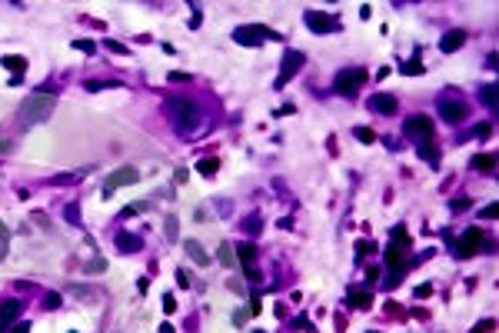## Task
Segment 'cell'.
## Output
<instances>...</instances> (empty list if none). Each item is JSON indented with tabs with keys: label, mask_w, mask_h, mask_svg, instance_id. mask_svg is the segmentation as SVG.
Segmentation results:
<instances>
[{
	"label": "cell",
	"mask_w": 499,
	"mask_h": 333,
	"mask_svg": "<svg viewBox=\"0 0 499 333\" xmlns=\"http://www.w3.org/2000/svg\"><path fill=\"white\" fill-rule=\"evenodd\" d=\"M403 133H406L410 140H423V144H426L432 137V120L423 117V113H416V117H410V120L403 123Z\"/></svg>",
	"instance_id": "6"
},
{
	"label": "cell",
	"mask_w": 499,
	"mask_h": 333,
	"mask_svg": "<svg viewBox=\"0 0 499 333\" xmlns=\"http://www.w3.org/2000/svg\"><path fill=\"white\" fill-rule=\"evenodd\" d=\"M47 307H50V310H54V307H60V293H50V297H47Z\"/></svg>",
	"instance_id": "36"
},
{
	"label": "cell",
	"mask_w": 499,
	"mask_h": 333,
	"mask_svg": "<svg viewBox=\"0 0 499 333\" xmlns=\"http://www.w3.org/2000/svg\"><path fill=\"white\" fill-rule=\"evenodd\" d=\"M439 117L443 120H449V123H459V120H466V103L463 100H453V97H439Z\"/></svg>",
	"instance_id": "8"
},
{
	"label": "cell",
	"mask_w": 499,
	"mask_h": 333,
	"mask_svg": "<svg viewBox=\"0 0 499 333\" xmlns=\"http://www.w3.org/2000/svg\"><path fill=\"white\" fill-rule=\"evenodd\" d=\"M463 40H466V33L463 30H453V33H446V37H443V44H439V47H443L446 54H453V50L463 47Z\"/></svg>",
	"instance_id": "16"
},
{
	"label": "cell",
	"mask_w": 499,
	"mask_h": 333,
	"mask_svg": "<svg viewBox=\"0 0 499 333\" xmlns=\"http://www.w3.org/2000/svg\"><path fill=\"white\" fill-rule=\"evenodd\" d=\"M429 293H432L429 283H426V287H416V297H429Z\"/></svg>",
	"instance_id": "38"
},
{
	"label": "cell",
	"mask_w": 499,
	"mask_h": 333,
	"mask_svg": "<svg viewBox=\"0 0 499 333\" xmlns=\"http://www.w3.org/2000/svg\"><path fill=\"white\" fill-rule=\"evenodd\" d=\"M0 237H7V230H3V223H0Z\"/></svg>",
	"instance_id": "41"
},
{
	"label": "cell",
	"mask_w": 499,
	"mask_h": 333,
	"mask_svg": "<svg viewBox=\"0 0 499 333\" xmlns=\"http://www.w3.org/2000/svg\"><path fill=\"white\" fill-rule=\"evenodd\" d=\"M306 27H310L313 33H326V30H336V20H333V17H326V13L310 10V13H306Z\"/></svg>",
	"instance_id": "11"
},
{
	"label": "cell",
	"mask_w": 499,
	"mask_h": 333,
	"mask_svg": "<svg viewBox=\"0 0 499 333\" xmlns=\"http://www.w3.org/2000/svg\"><path fill=\"white\" fill-rule=\"evenodd\" d=\"M386 263L393 266V270L406 263V240H393V244L386 247Z\"/></svg>",
	"instance_id": "12"
},
{
	"label": "cell",
	"mask_w": 499,
	"mask_h": 333,
	"mask_svg": "<svg viewBox=\"0 0 499 333\" xmlns=\"http://www.w3.org/2000/svg\"><path fill=\"white\" fill-rule=\"evenodd\" d=\"M220 263H223V266H233V263H236V253H233V244H220Z\"/></svg>",
	"instance_id": "21"
},
{
	"label": "cell",
	"mask_w": 499,
	"mask_h": 333,
	"mask_svg": "<svg viewBox=\"0 0 499 333\" xmlns=\"http://www.w3.org/2000/svg\"><path fill=\"white\" fill-rule=\"evenodd\" d=\"M190 280H193V277H190L187 270H177V283H180V287H190Z\"/></svg>",
	"instance_id": "32"
},
{
	"label": "cell",
	"mask_w": 499,
	"mask_h": 333,
	"mask_svg": "<svg viewBox=\"0 0 499 333\" xmlns=\"http://www.w3.org/2000/svg\"><path fill=\"white\" fill-rule=\"evenodd\" d=\"M233 253H240V260H243L246 266H253V256H256V250H253L250 244H240L236 250H233Z\"/></svg>",
	"instance_id": "22"
},
{
	"label": "cell",
	"mask_w": 499,
	"mask_h": 333,
	"mask_svg": "<svg viewBox=\"0 0 499 333\" xmlns=\"http://www.w3.org/2000/svg\"><path fill=\"white\" fill-rule=\"evenodd\" d=\"M103 266H107V263H103V260H90V263H87V270H90V273H100Z\"/></svg>",
	"instance_id": "34"
},
{
	"label": "cell",
	"mask_w": 499,
	"mask_h": 333,
	"mask_svg": "<svg viewBox=\"0 0 499 333\" xmlns=\"http://www.w3.org/2000/svg\"><path fill=\"white\" fill-rule=\"evenodd\" d=\"M233 40L243 44V47H256V44H263V40H280V33L263 27V23H243V27H236Z\"/></svg>",
	"instance_id": "2"
},
{
	"label": "cell",
	"mask_w": 499,
	"mask_h": 333,
	"mask_svg": "<svg viewBox=\"0 0 499 333\" xmlns=\"http://www.w3.org/2000/svg\"><path fill=\"white\" fill-rule=\"evenodd\" d=\"M356 140H363V144H376V133L369 130V127H356Z\"/></svg>",
	"instance_id": "24"
},
{
	"label": "cell",
	"mask_w": 499,
	"mask_h": 333,
	"mask_svg": "<svg viewBox=\"0 0 499 333\" xmlns=\"http://www.w3.org/2000/svg\"><path fill=\"white\" fill-rule=\"evenodd\" d=\"M163 310H166V313H173V310H177V300L170 297V293H166V297H163Z\"/></svg>",
	"instance_id": "33"
},
{
	"label": "cell",
	"mask_w": 499,
	"mask_h": 333,
	"mask_svg": "<svg viewBox=\"0 0 499 333\" xmlns=\"http://www.w3.org/2000/svg\"><path fill=\"white\" fill-rule=\"evenodd\" d=\"M13 333H30V323H13Z\"/></svg>",
	"instance_id": "37"
},
{
	"label": "cell",
	"mask_w": 499,
	"mask_h": 333,
	"mask_svg": "<svg viewBox=\"0 0 499 333\" xmlns=\"http://www.w3.org/2000/svg\"><path fill=\"white\" fill-rule=\"evenodd\" d=\"M483 103H486V107H496V87H493V83L483 87Z\"/></svg>",
	"instance_id": "25"
},
{
	"label": "cell",
	"mask_w": 499,
	"mask_h": 333,
	"mask_svg": "<svg viewBox=\"0 0 499 333\" xmlns=\"http://www.w3.org/2000/svg\"><path fill=\"white\" fill-rule=\"evenodd\" d=\"M303 64H306V57L299 54V50H286V54H283V70H280V77H277V87H283Z\"/></svg>",
	"instance_id": "9"
},
{
	"label": "cell",
	"mask_w": 499,
	"mask_h": 333,
	"mask_svg": "<svg viewBox=\"0 0 499 333\" xmlns=\"http://www.w3.org/2000/svg\"><path fill=\"white\" fill-rule=\"evenodd\" d=\"M160 333H173V327H170V323H160Z\"/></svg>",
	"instance_id": "40"
},
{
	"label": "cell",
	"mask_w": 499,
	"mask_h": 333,
	"mask_svg": "<svg viewBox=\"0 0 499 333\" xmlns=\"http://www.w3.org/2000/svg\"><path fill=\"white\" fill-rule=\"evenodd\" d=\"M64 217H67L70 223H80V210H77V207H67V210H64Z\"/></svg>",
	"instance_id": "30"
},
{
	"label": "cell",
	"mask_w": 499,
	"mask_h": 333,
	"mask_svg": "<svg viewBox=\"0 0 499 333\" xmlns=\"http://www.w3.org/2000/svg\"><path fill=\"white\" fill-rule=\"evenodd\" d=\"M17 320H20V300H7L0 307V333H7Z\"/></svg>",
	"instance_id": "10"
},
{
	"label": "cell",
	"mask_w": 499,
	"mask_h": 333,
	"mask_svg": "<svg viewBox=\"0 0 499 333\" xmlns=\"http://www.w3.org/2000/svg\"><path fill=\"white\" fill-rule=\"evenodd\" d=\"M483 330H493V320H483V323H479V327H476L473 333H483Z\"/></svg>",
	"instance_id": "39"
},
{
	"label": "cell",
	"mask_w": 499,
	"mask_h": 333,
	"mask_svg": "<svg viewBox=\"0 0 499 333\" xmlns=\"http://www.w3.org/2000/svg\"><path fill=\"white\" fill-rule=\"evenodd\" d=\"M187 253H190V260H193L197 266H210V253L203 250L200 240H187Z\"/></svg>",
	"instance_id": "14"
},
{
	"label": "cell",
	"mask_w": 499,
	"mask_h": 333,
	"mask_svg": "<svg viewBox=\"0 0 499 333\" xmlns=\"http://www.w3.org/2000/svg\"><path fill=\"white\" fill-rule=\"evenodd\" d=\"M356 250H359V253H369V250L376 253V244H369V240H359V244H356Z\"/></svg>",
	"instance_id": "31"
},
{
	"label": "cell",
	"mask_w": 499,
	"mask_h": 333,
	"mask_svg": "<svg viewBox=\"0 0 499 333\" xmlns=\"http://www.w3.org/2000/svg\"><path fill=\"white\" fill-rule=\"evenodd\" d=\"M117 247H120L123 253H133V250H140L143 244H140V237H133V233H120V237H117Z\"/></svg>",
	"instance_id": "17"
},
{
	"label": "cell",
	"mask_w": 499,
	"mask_h": 333,
	"mask_svg": "<svg viewBox=\"0 0 499 333\" xmlns=\"http://www.w3.org/2000/svg\"><path fill=\"white\" fill-rule=\"evenodd\" d=\"M166 110H170V117L180 120V123L197 120V107H193L187 97H170V100H166Z\"/></svg>",
	"instance_id": "7"
},
{
	"label": "cell",
	"mask_w": 499,
	"mask_h": 333,
	"mask_svg": "<svg viewBox=\"0 0 499 333\" xmlns=\"http://www.w3.org/2000/svg\"><path fill=\"white\" fill-rule=\"evenodd\" d=\"M73 47H77V50H83V54H93V50H97V47H93V40H73Z\"/></svg>",
	"instance_id": "29"
},
{
	"label": "cell",
	"mask_w": 499,
	"mask_h": 333,
	"mask_svg": "<svg viewBox=\"0 0 499 333\" xmlns=\"http://www.w3.org/2000/svg\"><path fill=\"white\" fill-rule=\"evenodd\" d=\"M177 227H180V223H177V217L170 213V217H166V227H163V230H166V240H177V237H180V230H177Z\"/></svg>",
	"instance_id": "23"
},
{
	"label": "cell",
	"mask_w": 499,
	"mask_h": 333,
	"mask_svg": "<svg viewBox=\"0 0 499 333\" xmlns=\"http://www.w3.org/2000/svg\"><path fill=\"white\" fill-rule=\"evenodd\" d=\"M216 166H220V164H216L213 157H203V160L197 164V170L203 173V177H213V173H216Z\"/></svg>",
	"instance_id": "20"
},
{
	"label": "cell",
	"mask_w": 499,
	"mask_h": 333,
	"mask_svg": "<svg viewBox=\"0 0 499 333\" xmlns=\"http://www.w3.org/2000/svg\"><path fill=\"white\" fill-rule=\"evenodd\" d=\"M479 217H483V220H496V217H499V207H496V203H489V207H483V213H479Z\"/></svg>",
	"instance_id": "28"
},
{
	"label": "cell",
	"mask_w": 499,
	"mask_h": 333,
	"mask_svg": "<svg viewBox=\"0 0 499 333\" xmlns=\"http://www.w3.org/2000/svg\"><path fill=\"white\" fill-rule=\"evenodd\" d=\"M346 300H350L353 307H359V310L373 307V293H366V290H350V293H346Z\"/></svg>",
	"instance_id": "15"
},
{
	"label": "cell",
	"mask_w": 499,
	"mask_h": 333,
	"mask_svg": "<svg viewBox=\"0 0 499 333\" xmlns=\"http://www.w3.org/2000/svg\"><path fill=\"white\" fill-rule=\"evenodd\" d=\"M403 74H423V64H420V57H413L410 64L403 67Z\"/></svg>",
	"instance_id": "27"
},
{
	"label": "cell",
	"mask_w": 499,
	"mask_h": 333,
	"mask_svg": "<svg viewBox=\"0 0 499 333\" xmlns=\"http://www.w3.org/2000/svg\"><path fill=\"white\" fill-rule=\"evenodd\" d=\"M107 47H110L113 54H127V47H123V44H117V40H107Z\"/></svg>",
	"instance_id": "35"
},
{
	"label": "cell",
	"mask_w": 499,
	"mask_h": 333,
	"mask_svg": "<svg viewBox=\"0 0 499 333\" xmlns=\"http://www.w3.org/2000/svg\"><path fill=\"white\" fill-rule=\"evenodd\" d=\"M50 113H54V97L50 93H27L17 117H20V127H33V123H44Z\"/></svg>",
	"instance_id": "1"
},
{
	"label": "cell",
	"mask_w": 499,
	"mask_h": 333,
	"mask_svg": "<svg viewBox=\"0 0 499 333\" xmlns=\"http://www.w3.org/2000/svg\"><path fill=\"white\" fill-rule=\"evenodd\" d=\"M137 180H140V170H137V166H120V170H113L110 177L103 180V190H100V193H103V200H110L120 187H130Z\"/></svg>",
	"instance_id": "3"
},
{
	"label": "cell",
	"mask_w": 499,
	"mask_h": 333,
	"mask_svg": "<svg viewBox=\"0 0 499 333\" xmlns=\"http://www.w3.org/2000/svg\"><path fill=\"white\" fill-rule=\"evenodd\" d=\"M70 333H77V330H70Z\"/></svg>",
	"instance_id": "42"
},
{
	"label": "cell",
	"mask_w": 499,
	"mask_h": 333,
	"mask_svg": "<svg viewBox=\"0 0 499 333\" xmlns=\"http://www.w3.org/2000/svg\"><path fill=\"white\" fill-rule=\"evenodd\" d=\"M0 64L7 67V70H10L13 77H20L23 70H27V60H23V57H17V54H10V57H3V60H0Z\"/></svg>",
	"instance_id": "18"
},
{
	"label": "cell",
	"mask_w": 499,
	"mask_h": 333,
	"mask_svg": "<svg viewBox=\"0 0 499 333\" xmlns=\"http://www.w3.org/2000/svg\"><path fill=\"white\" fill-rule=\"evenodd\" d=\"M369 110H376V113H393V110H396V97H393V93H373V100H369Z\"/></svg>",
	"instance_id": "13"
},
{
	"label": "cell",
	"mask_w": 499,
	"mask_h": 333,
	"mask_svg": "<svg viewBox=\"0 0 499 333\" xmlns=\"http://www.w3.org/2000/svg\"><path fill=\"white\" fill-rule=\"evenodd\" d=\"M366 83V70L363 67H353V70H343V74H336V80H333V87H336V93H343V97H353L356 90Z\"/></svg>",
	"instance_id": "4"
},
{
	"label": "cell",
	"mask_w": 499,
	"mask_h": 333,
	"mask_svg": "<svg viewBox=\"0 0 499 333\" xmlns=\"http://www.w3.org/2000/svg\"><path fill=\"white\" fill-rule=\"evenodd\" d=\"M479 247H483V227H469V230L456 240V256H473V253H479Z\"/></svg>",
	"instance_id": "5"
},
{
	"label": "cell",
	"mask_w": 499,
	"mask_h": 333,
	"mask_svg": "<svg viewBox=\"0 0 499 333\" xmlns=\"http://www.w3.org/2000/svg\"><path fill=\"white\" fill-rule=\"evenodd\" d=\"M473 170H496V154H476L473 157Z\"/></svg>",
	"instance_id": "19"
},
{
	"label": "cell",
	"mask_w": 499,
	"mask_h": 333,
	"mask_svg": "<svg viewBox=\"0 0 499 333\" xmlns=\"http://www.w3.org/2000/svg\"><path fill=\"white\" fill-rule=\"evenodd\" d=\"M420 157H423V160H429V164H436V160H439V154H436L432 147H426V144L420 147Z\"/></svg>",
	"instance_id": "26"
}]
</instances>
